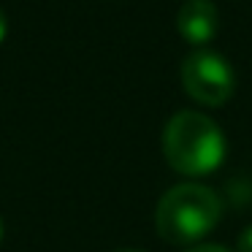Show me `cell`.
I'll return each mask as SVG.
<instances>
[{"label":"cell","instance_id":"obj_1","mask_svg":"<svg viewBox=\"0 0 252 252\" xmlns=\"http://www.w3.org/2000/svg\"><path fill=\"white\" fill-rule=\"evenodd\" d=\"M222 220V201L220 195L206 185L185 182L176 185L160 198L155 225H158L160 239L168 244L187 247L206 239L217 222Z\"/></svg>","mask_w":252,"mask_h":252},{"label":"cell","instance_id":"obj_2","mask_svg":"<svg viewBox=\"0 0 252 252\" xmlns=\"http://www.w3.org/2000/svg\"><path fill=\"white\" fill-rule=\"evenodd\" d=\"M163 155L182 176H206L225 160V136L201 111H176L163 130Z\"/></svg>","mask_w":252,"mask_h":252},{"label":"cell","instance_id":"obj_3","mask_svg":"<svg viewBox=\"0 0 252 252\" xmlns=\"http://www.w3.org/2000/svg\"><path fill=\"white\" fill-rule=\"evenodd\" d=\"M182 87L203 106H225L233 95L236 76L230 63L212 49H195L182 63Z\"/></svg>","mask_w":252,"mask_h":252},{"label":"cell","instance_id":"obj_4","mask_svg":"<svg viewBox=\"0 0 252 252\" xmlns=\"http://www.w3.org/2000/svg\"><path fill=\"white\" fill-rule=\"evenodd\" d=\"M217 6L212 0H185L176 14V30L192 46H206L217 35Z\"/></svg>","mask_w":252,"mask_h":252},{"label":"cell","instance_id":"obj_5","mask_svg":"<svg viewBox=\"0 0 252 252\" xmlns=\"http://www.w3.org/2000/svg\"><path fill=\"white\" fill-rule=\"evenodd\" d=\"M236 247H239V252H252V225L250 228H244L239 233V241H236Z\"/></svg>","mask_w":252,"mask_h":252},{"label":"cell","instance_id":"obj_6","mask_svg":"<svg viewBox=\"0 0 252 252\" xmlns=\"http://www.w3.org/2000/svg\"><path fill=\"white\" fill-rule=\"evenodd\" d=\"M187 252H230L228 247H220V244H195L190 247Z\"/></svg>","mask_w":252,"mask_h":252},{"label":"cell","instance_id":"obj_7","mask_svg":"<svg viewBox=\"0 0 252 252\" xmlns=\"http://www.w3.org/2000/svg\"><path fill=\"white\" fill-rule=\"evenodd\" d=\"M6 33H8V19H6V14L0 11V44L6 41Z\"/></svg>","mask_w":252,"mask_h":252},{"label":"cell","instance_id":"obj_8","mask_svg":"<svg viewBox=\"0 0 252 252\" xmlns=\"http://www.w3.org/2000/svg\"><path fill=\"white\" fill-rule=\"evenodd\" d=\"M0 239H3V220H0Z\"/></svg>","mask_w":252,"mask_h":252},{"label":"cell","instance_id":"obj_9","mask_svg":"<svg viewBox=\"0 0 252 252\" xmlns=\"http://www.w3.org/2000/svg\"><path fill=\"white\" fill-rule=\"evenodd\" d=\"M120 252H138V250H120Z\"/></svg>","mask_w":252,"mask_h":252}]
</instances>
